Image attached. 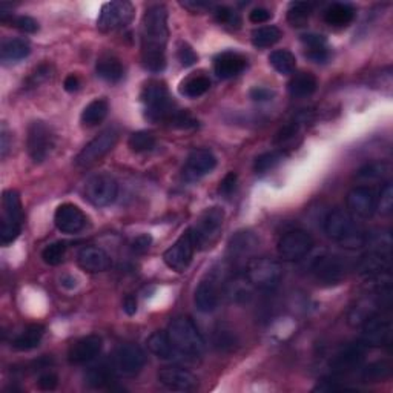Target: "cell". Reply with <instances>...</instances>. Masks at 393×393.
<instances>
[{"instance_id":"9a60e30c","label":"cell","mask_w":393,"mask_h":393,"mask_svg":"<svg viewBox=\"0 0 393 393\" xmlns=\"http://www.w3.org/2000/svg\"><path fill=\"white\" fill-rule=\"evenodd\" d=\"M113 364L117 374L134 376L139 374L144 367V364H146V354H144L143 349L137 346V344H123V346L117 349Z\"/></svg>"},{"instance_id":"603a6c76","label":"cell","mask_w":393,"mask_h":393,"mask_svg":"<svg viewBox=\"0 0 393 393\" xmlns=\"http://www.w3.org/2000/svg\"><path fill=\"white\" fill-rule=\"evenodd\" d=\"M77 263L89 274L105 272L111 267L113 261L109 255L97 246H85L77 253Z\"/></svg>"},{"instance_id":"6f0895ef","label":"cell","mask_w":393,"mask_h":393,"mask_svg":"<svg viewBox=\"0 0 393 393\" xmlns=\"http://www.w3.org/2000/svg\"><path fill=\"white\" fill-rule=\"evenodd\" d=\"M306 57L310 59L315 64H324L329 59V51L326 46H318V48H307Z\"/></svg>"},{"instance_id":"ac0fdd59","label":"cell","mask_w":393,"mask_h":393,"mask_svg":"<svg viewBox=\"0 0 393 393\" xmlns=\"http://www.w3.org/2000/svg\"><path fill=\"white\" fill-rule=\"evenodd\" d=\"M217 166V157L209 149H195L186 158L183 168V177L189 182H195L198 178L208 175Z\"/></svg>"},{"instance_id":"94428289","label":"cell","mask_w":393,"mask_h":393,"mask_svg":"<svg viewBox=\"0 0 393 393\" xmlns=\"http://www.w3.org/2000/svg\"><path fill=\"white\" fill-rule=\"evenodd\" d=\"M301 42L306 45V48H318V46H326V39L320 34H305L301 37Z\"/></svg>"},{"instance_id":"d6a6232c","label":"cell","mask_w":393,"mask_h":393,"mask_svg":"<svg viewBox=\"0 0 393 393\" xmlns=\"http://www.w3.org/2000/svg\"><path fill=\"white\" fill-rule=\"evenodd\" d=\"M95 71H97V75L100 79L109 82V84H117V82H120L123 79V74H125L122 61L113 56L102 57L97 61Z\"/></svg>"},{"instance_id":"ffe728a7","label":"cell","mask_w":393,"mask_h":393,"mask_svg":"<svg viewBox=\"0 0 393 393\" xmlns=\"http://www.w3.org/2000/svg\"><path fill=\"white\" fill-rule=\"evenodd\" d=\"M158 383L172 392H192L198 387V379L182 367H164L158 372Z\"/></svg>"},{"instance_id":"7402d4cb","label":"cell","mask_w":393,"mask_h":393,"mask_svg":"<svg viewBox=\"0 0 393 393\" xmlns=\"http://www.w3.org/2000/svg\"><path fill=\"white\" fill-rule=\"evenodd\" d=\"M54 223L57 229L64 233H77L84 229L86 224V215L79 206L65 203L60 204L54 213Z\"/></svg>"},{"instance_id":"7a4b0ae2","label":"cell","mask_w":393,"mask_h":393,"mask_svg":"<svg viewBox=\"0 0 393 393\" xmlns=\"http://www.w3.org/2000/svg\"><path fill=\"white\" fill-rule=\"evenodd\" d=\"M166 335L172 346L183 358L197 360L204 354L206 344L203 336L192 320L186 318V316H178V318L172 320L168 326Z\"/></svg>"},{"instance_id":"52a82bcc","label":"cell","mask_w":393,"mask_h":393,"mask_svg":"<svg viewBox=\"0 0 393 393\" xmlns=\"http://www.w3.org/2000/svg\"><path fill=\"white\" fill-rule=\"evenodd\" d=\"M56 144V134L48 123L36 120L30 123L26 133V151L34 163H44Z\"/></svg>"},{"instance_id":"484cf974","label":"cell","mask_w":393,"mask_h":393,"mask_svg":"<svg viewBox=\"0 0 393 393\" xmlns=\"http://www.w3.org/2000/svg\"><path fill=\"white\" fill-rule=\"evenodd\" d=\"M365 346L363 343L352 344L346 349H343L340 354H336L332 361H330V369L338 374H344V372L354 370L364 360Z\"/></svg>"},{"instance_id":"277c9868","label":"cell","mask_w":393,"mask_h":393,"mask_svg":"<svg viewBox=\"0 0 393 393\" xmlns=\"http://www.w3.org/2000/svg\"><path fill=\"white\" fill-rule=\"evenodd\" d=\"M142 102L151 122H168L177 111L175 103L171 100L166 85L160 80H149L142 89Z\"/></svg>"},{"instance_id":"d590c367","label":"cell","mask_w":393,"mask_h":393,"mask_svg":"<svg viewBox=\"0 0 393 393\" xmlns=\"http://www.w3.org/2000/svg\"><path fill=\"white\" fill-rule=\"evenodd\" d=\"M212 343L213 347H215L218 352H222V354H231V352L236 350L240 344L237 334L227 326H220L213 330Z\"/></svg>"},{"instance_id":"f35d334b","label":"cell","mask_w":393,"mask_h":393,"mask_svg":"<svg viewBox=\"0 0 393 393\" xmlns=\"http://www.w3.org/2000/svg\"><path fill=\"white\" fill-rule=\"evenodd\" d=\"M281 39V31L277 26H261L252 31V44L257 48H269Z\"/></svg>"},{"instance_id":"44dd1931","label":"cell","mask_w":393,"mask_h":393,"mask_svg":"<svg viewBox=\"0 0 393 393\" xmlns=\"http://www.w3.org/2000/svg\"><path fill=\"white\" fill-rule=\"evenodd\" d=\"M103 347V340L99 335H88L75 341L68 350V361L74 365H82L97 358Z\"/></svg>"},{"instance_id":"4316f807","label":"cell","mask_w":393,"mask_h":393,"mask_svg":"<svg viewBox=\"0 0 393 393\" xmlns=\"http://www.w3.org/2000/svg\"><path fill=\"white\" fill-rule=\"evenodd\" d=\"M195 306L202 314H211L218 307L220 289L213 280H204L198 285L194 295Z\"/></svg>"},{"instance_id":"4dcf8cb0","label":"cell","mask_w":393,"mask_h":393,"mask_svg":"<svg viewBox=\"0 0 393 393\" xmlns=\"http://www.w3.org/2000/svg\"><path fill=\"white\" fill-rule=\"evenodd\" d=\"M30 52H31V45L28 40L8 39L2 44L0 57H2L5 64H17V61L28 57Z\"/></svg>"},{"instance_id":"5bb4252c","label":"cell","mask_w":393,"mask_h":393,"mask_svg":"<svg viewBox=\"0 0 393 393\" xmlns=\"http://www.w3.org/2000/svg\"><path fill=\"white\" fill-rule=\"evenodd\" d=\"M350 269L352 265L346 258L338 257V255H324V257H320L314 261L312 274L318 281L336 285L343 278H346Z\"/></svg>"},{"instance_id":"8fae6325","label":"cell","mask_w":393,"mask_h":393,"mask_svg":"<svg viewBox=\"0 0 393 393\" xmlns=\"http://www.w3.org/2000/svg\"><path fill=\"white\" fill-rule=\"evenodd\" d=\"M134 6L129 2H108L102 6L97 19V28L102 32H113L125 26L133 20Z\"/></svg>"},{"instance_id":"7c38bea8","label":"cell","mask_w":393,"mask_h":393,"mask_svg":"<svg viewBox=\"0 0 393 393\" xmlns=\"http://www.w3.org/2000/svg\"><path fill=\"white\" fill-rule=\"evenodd\" d=\"M314 238L309 232L294 229L286 232L278 241V255L286 261H298L312 251Z\"/></svg>"},{"instance_id":"6125c7cd","label":"cell","mask_w":393,"mask_h":393,"mask_svg":"<svg viewBox=\"0 0 393 393\" xmlns=\"http://www.w3.org/2000/svg\"><path fill=\"white\" fill-rule=\"evenodd\" d=\"M64 88L68 93H75L80 88V79L75 74H70L64 82Z\"/></svg>"},{"instance_id":"db71d44e","label":"cell","mask_w":393,"mask_h":393,"mask_svg":"<svg viewBox=\"0 0 393 393\" xmlns=\"http://www.w3.org/2000/svg\"><path fill=\"white\" fill-rule=\"evenodd\" d=\"M37 385L40 390H45V392L54 390L59 385V376L56 374H52V372H45V374L39 376Z\"/></svg>"},{"instance_id":"f1b7e54d","label":"cell","mask_w":393,"mask_h":393,"mask_svg":"<svg viewBox=\"0 0 393 393\" xmlns=\"http://www.w3.org/2000/svg\"><path fill=\"white\" fill-rule=\"evenodd\" d=\"M45 335V327L40 324H31V326L25 327L15 340H12L11 346L20 352H28L40 346L42 338Z\"/></svg>"},{"instance_id":"4fadbf2b","label":"cell","mask_w":393,"mask_h":393,"mask_svg":"<svg viewBox=\"0 0 393 393\" xmlns=\"http://www.w3.org/2000/svg\"><path fill=\"white\" fill-rule=\"evenodd\" d=\"M195 243L192 238L191 229L182 233V237L178 238L174 245L168 247L166 252L163 253V261L169 269L175 272H184L192 263L195 252Z\"/></svg>"},{"instance_id":"ab89813d","label":"cell","mask_w":393,"mask_h":393,"mask_svg":"<svg viewBox=\"0 0 393 393\" xmlns=\"http://www.w3.org/2000/svg\"><path fill=\"white\" fill-rule=\"evenodd\" d=\"M155 137L154 134L148 133V131H137L133 135L129 137L128 140V146L131 148V151L135 154H143V153H149L155 148Z\"/></svg>"},{"instance_id":"b9f144b4","label":"cell","mask_w":393,"mask_h":393,"mask_svg":"<svg viewBox=\"0 0 393 393\" xmlns=\"http://www.w3.org/2000/svg\"><path fill=\"white\" fill-rule=\"evenodd\" d=\"M314 5L309 2H294L289 6V12H287V19L289 22L292 23V26H303L312 12Z\"/></svg>"},{"instance_id":"e7e4bbea","label":"cell","mask_w":393,"mask_h":393,"mask_svg":"<svg viewBox=\"0 0 393 393\" xmlns=\"http://www.w3.org/2000/svg\"><path fill=\"white\" fill-rule=\"evenodd\" d=\"M123 310L128 315H134L137 312V300L134 295H126V298L123 300Z\"/></svg>"},{"instance_id":"5b68a950","label":"cell","mask_w":393,"mask_h":393,"mask_svg":"<svg viewBox=\"0 0 393 393\" xmlns=\"http://www.w3.org/2000/svg\"><path fill=\"white\" fill-rule=\"evenodd\" d=\"M246 280L249 285L261 289V291H272L277 287L282 277V267L278 261L266 257L251 258L245 266Z\"/></svg>"},{"instance_id":"2e32d148","label":"cell","mask_w":393,"mask_h":393,"mask_svg":"<svg viewBox=\"0 0 393 393\" xmlns=\"http://www.w3.org/2000/svg\"><path fill=\"white\" fill-rule=\"evenodd\" d=\"M392 340V323L385 318L381 312L370 316L363 324V338L361 343L365 347H381L387 346Z\"/></svg>"},{"instance_id":"f5cc1de1","label":"cell","mask_w":393,"mask_h":393,"mask_svg":"<svg viewBox=\"0 0 393 393\" xmlns=\"http://www.w3.org/2000/svg\"><path fill=\"white\" fill-rule=\"evenodd\" d=\"M237 182H238V175L236 174V172H227L223 180L220 182L218 192H220V194H222V195L229 197V195L232 194V192L236 191Z\"/></svg>"},{"instance_id":"7dc6e473","label":"cell","mask_w":393,"mask_h":393,"mask_svg":"<svg viewBox=\"0 0 393 393\" xmlns=\"http://www.w3.org/2000/svg\"><path fill=\"white\" fill-rule=\"evenodd\" d=\"M301 123H303L301 119H295L292 122H289L287 125L282 126L277 133V135H275L274 143L275 144H282V143H286L289 140H292L294 137L300 133Z\"/></svg>"},{"instance_id":"be15d7a7","label":"cell","mask_w":393,"mask_h":393,"mask_svg":"<svg viewBox=\"0 0 393 393\" xmlns=\"http://www.w3.org/2000/svg\"><path fill=\"white\" fill-rule=\"evenodd\" d=\"M11 148V144H10V134H8V131H6V128L3 126L2 128V135H0V153H2V157L5 158L6 154H8V151Z\"/></svg>"},{"instance_id":"e575fe53","label":"cell","mask_w":393,"mask_h":393,"mask_svg":"<svg viewBox=\"0 0 393 393\" xmlns=\"http://www.w3.org/2000/svg\"><path fill=\"white\" fill-rule=\"evenodd\" d=\"M211 80L208 75L204 74H195L182 82L180 85V94L188 99H197L202 97L203 94L209 91Z\"/></svg>"},{"instance_id":"681fc988","label":"cell","mask_w":393,"mask_h":393,"mask_svg":"<svg viewBox=\"0 0 393 393\" xmlns=\"http://www.w3.org/2000/svg\"><path fill=\"white\" fill-rule=\"evenodd\" d=\"M5 23H11V26H15V28L23 31V32H28V34L39 31L37 20H34L30 16H17V17L10 16V19L6 20Z\"/></svg>"},{"instance_id":"816d5d0a","label":"cell","mask_w":393,"mask_h":393,"mask_svg":"<svg viewBox=\"0 0 393 393\" xmlns=\"http://www.w3.org/2000/svg\"><path fill=\"white\" fill-rule=\"evenodd\" d=\"M177 57H178V61H180V65L184 68H189L192 65H195L197 60H198V56L195 54V51L192 50V46H189L188 44H184V42L178 45Z\"/></svg>"},{"instance_id":"91938a15","label":"cell","mask_w":393,"mask_h":393,"mask_svg":"<svg viewBox=\"0 0 393 393\" xmlns=\"http://www.w3.org/2000/svg\"><path fill=\"white\" fill-rule=\"evenodd\" d=\"M249 95H251V99L255 102H269L274 99L275 93L272 91V89L265 88V86H255L251 89Z\"/></svg>"},{"instance_id":"d4e9b609","label":"cell","mask_w":393,"mask_h":393,"mask_svg":"<svg viewBox=\"0 0 393 393\" xmlns=\"http://www.w3.org/2000/svg\"><path fill=\"white\" fill-rule=\"evenodd\" d=\"M355 271L363 277H375L378 274L390 271V255L384 251H372L356 261Z\"/></svg>"},{"instance_id":"c3c4849f","label":"cell","mask_w":393,"mask_h":393,"mask_svg":"<svg viewBox=\"0 0 393 393\" xmlns=\"http://www.w3.org/2000/svg\"><path fill=\"white\" fill-rule=\"evenodd\" d=\"M376 209L381 211V213L387 215L393 209V188L392 183L387 182L384 186L381 192H379V197L376 198Z\"/></svg>"},{"instance_id":"bcb514c9","label":"cell","mask_w":393,"mask_h":393,"mask_svg":"<svg viewBox=\"0 0 393 393\" xmlns=\"http://www.w3.org/2000/svg\"><path fill=\"white\" fill-rule=\"evenodd\" d=\"M213 16H215V20L218 23L231 26V28H238L241 23L238 12L229 8V6H217V8L213 10Z\"/></svg>"},{"instance_id":"1f68e13d","label":"cell","mask_w":393,"mask_h":393,"mask_svg":"<svg viewBox=\"0 0 393 393\" xmlns=\"http://www.w3.org/2000/svg\"><path fill=\"white\" fill-rule=\"evenodd\" d=\"M316 88H318V80L310 73L296 74L295 77L289 82V93H291L292 97L296 99L309 97V95H312L316 91Z\"/></svg>"},{"instance_id":"cb8c5ba5","label":"cell","mask_w":393,"mask_h":393,"mask_svg":"<svg viewBox=\"0 0 393 393\" xmlns=\"http://www.w3.org/2000/svg\"><path fill=\"white\" fill-rule=\"evenodd\" d=\"M247 60L245 56H241L238 52L233 51H226L218 54L213 60V71H215L218 79H233L240 75L246 70Z\"/></svg>"},{"instance_id":"30bf717a","label":"cell","mask_w":393,"mask_h":393,"mask_svg":"<svg viewBox=\"0 0 393 393\" xmlns=\"http://www.w3.org/2000/svg\"><path fill=\"white\" fill-rule=\"evenodd\" d=\"M86 200L97 208L113 204L119 195V184L115 178L108 174H99L89 178L85 186Z\"/></svg>"},{"instance_id":"9c48e42d","label":"cell","mask_w":393,"mask_h":393,"mask_svg":"<svg viewBox=\"0 0 393 393\" xmlns=\"http://www.w3.org/2000/svg\"><path fill=\"white\" fill-rule=\"evenodd\" d=\"M117 140H119V133L114 128H108L89 142L86 146L80 151L79 155L75 157V164L80 168H88L99 162L100 158L105 157L108 153L114 149Z\"/></svg>"},{"instance_id":"ba28073f","label":"cell","mask_w":393,"mask_h":393,"mask_svg":"<svg viewBox=\"0 0 393 393\" xmlns=\"http://www.w3.org/2000/svg\"><path fill=\"white\" fill-rule=\"evenodd\" d=\"M224 222V211L222 208H209L198 217L195 226L191 229L197 249H206L218 238Z\"/></svg>"},{"instance_id":"680465c9","label":"cell","mask_w":393,"mask_h":393,"mask_svg":"<svg viewBox=\"0 0 393 393\" xmlns=\"http://www.w3.org/2000/svg\"><path fill=\"white\" fill-rule=\"evenodd\" d=\"M272 19V12L269 11L267 8H263V6H258V8H253L249 12V20L252 23H266L269 20Z\"/></svg>"},{"instance_id":"6da1fadb","label":"cell","mask_w":393,"mask_h":393,"mask_svg":"<svg viewBox=\"0 0 393 393\" xmlns=\"http://www.w3.org/2000/svg\"><path fill=\"white\" fill-rule=\"evenodd\" d=\"M168 36V11L163 5H153L144 12L142 23V60L146 70H164Z\"/></svg>"},{"instance_id":"83f0119b","label":"cell","mask_w":393,"mask_h":393,"mask_svg":"<svg viewBox=\"0 0 393 393\" xmlns=\"http://www.w3.org/2000/svg\"><path fill=\"white\" fill-rule=\"evenodd\" d=\"M146 344H148V349L151 350V354L162 358V360L177 361V360H180V358H183L180 354H178L177 349L172 346L168 335L163 332H154L148 338Z\"/></svg>"},{"instance_id":"9f6ffc18","label":"cell","mask_w":393,"mask_h":393,"mask_svg":"<svg viewBox=\"0 0 393 393\" xmlns=\"http://www.w3.org/2000/svg\"><path fill=\"white\" fill-rule=\"evenodd\" d=\"M151 245H153V237H151L149 233H142V236L133 240L131 247H133V251L137 253H144L149 249Z\"/></svg>"},{"instance_id":"e0dca14e","label":"cell","mask_w":393,"mask_h":393,"mask_svg":"<svg viewBox=\"0 0 393 393\" xmlns=\"http://www.w3.org/2000/svg\"><path fill=\"white\" fill-rule=\"evenodd\" d=\"M260 240L251 231H240L236 236H232L227 245V257L232 265H247L251 260V255L258 247Z\"/></svg>"},{"instance_id":"8d00e7d4","label":"cell","mask_w":393,"mask_h":393,"mask_svg":"<svg viewBox=\"0 0 393 393\" xmlns=\"http://www.w3.org/2000/svg\"><path fill=\"white\" fill-rule=\"evenodd\" d=\"M115 375V369H114V364L109 365V364H99L95 365V367L89 369L88 374H86V383L91 385V387H97L102 389L108 385L109 383L114 379Z\"/></svg>"},{"instance_id":"ee69618b","label":"cell","mask_w":393,"mask_h":393,"mask_svg":"<svg viewBox=\"0 0 393 393\" xmlns=\"http://www.w3.org/2000/svg\"><path fill=\"white\" fill-rule=\"evenodd\" d=\"M66 243L65 241H54L48 245L42 252V260L48 266H59L65 260Z\"/></svg>"},{"instance_id":"8992f818","label":"cell","mask_w":393,"mask_h":393,"mask_svg":"<svg viewBox=\"0 0 393 393\" xmlns=\"http://www.w3.org/2000/svg\"><path fill=\"white\" fill-rule=\"evenodd\" d=\"M2 227H0V241L2 245H10L22 231L23 211L22 202L16 191H5L2 198Z\"/></svg>"},{"instance_id":"60d3db41","label":"cell","mask_w":393,"mask_h":393,"mask_svg":"<svg viewBox=\"0 0 393 393\" xmlns=\"http://www.w3.org/2000/svg\"><path fill=\"white\" fill-rule=\"evenodd\" d=\"M390 374H392V365L387 361H376L363 369L361 378L364 383H379L383 381V379L389 378Z\"/></svg>"},{"instance_id":"836d02e7","label":"cell","mask_w":393,"mask_h":393,"mask_svg":"<svg viewBox=\"0 0 393 393\" xmlns=\"http://www.w3.org/2000/svg\"><path fill=\"white\" fill-rule=\"evenodd\" d=\"M108 111H109V105L105 99L93 100L89 105L85 106L84 111H82V115H80L82 125L88 126V128L97 126L99 123H102L106 119Z\"/></svg>"},{"instance_id":"f6af8a7d","label":"cell","mask_w":393,"mask_h":393,"mask_svg":"<svg viewBox=\"0 0 393 393\" xmlns=\"http://www.w3.org/2000/svg\"><path fill=\"white\" fill-rule=\"evenodd\" d=\"M387 172H389L387 164L381 163V162H374V163L365 164V166H363L361 169H358L356 177L364 182H374V180L383 178L385 174H387Z\"/></svg>"},{"instance_id":"d6986e66","label":"cell","mask_w":393,"mask_h":393,"mask_svg":"<svg viewBox=\"0 0 393 393\" xmlns=\"http://www.w3.org/2000/svg\"><path fill=\"white\" fill-rule=\"evenodd\" d=\"M346 204L352 215L358 218H370L378 211L374 191L365 186H356L352 189L347 194Z\"/></svg>"},{"instance_id":"f907efd6","label":"cell","mask_w":393,"mask_h":393,"mask_svg":"<svg viewBox=\"0 0 393 393\" xmlns=\"http://www.w3.org/2000/svg\"><path fill=\"white\" fill-rule=\"evenodd\" d=\"M171 126L180 128V129H189L197 126V120L192 117L189 113L182 111V109H177V111L171 115V119L168 120Z\"/></svg>"},{"instance_id":"3957f363","label":"cell","mask_w":393,"mask_h":393,"mask_svg":"<svg viewBox=\"0 0 393 393\" xmlns=\"http://www.w3.org/2000/svg\"><path fill=\"white\" fill-rule=\"evenodd\" d=\"M324 232L327 233L329 238L350 247V249L365 246V240H367L365 233L356 226L354 217L341 209L329 212V215L324 220Z\"/></svg>"},{"instance_id":"7bdbcfd3","label":"cell","mask_w":393,"mask_h":393,"mask_svg":"<svg viewBox=\"0 0 393 393\" xmlns=\"http://www.w3.org/2000/svg\"><path fill=\"white\" fill-rule=\"evenodd\" d=\"M286 157V154L282 151H269V153H265L257 157L255 160L253 169L258 174H265L269 169H274L277 164H280L282 162V158Z\"/></svg>"},{"instance_id":"003e7915","label":"cell","mask_w":393,"mask_h":393,"mask_svg":"<svg viewBox=\"0 0 393 393\" xmlns=\"http://www.w3.org/2000/svg\"><path fill=\"white\" fill-rule=\"evenodd\" d=\"M184 6L188 8H194V10H202V8H209L211 3H203V2H184Z\"/></svg>"},{"instance_id":"03108f58","label":"cell","mask_w":393,"mask_h":393,"mask_svg":"<svg viewBox=\"0 0 393 393\" xmlns=\"http://www.w3.org/2000/svg\"><path fill=\"white\" fill-rule=\"evenodd\" d=\"M60 285L66 289H74L77 286V280H75L73 275H64V277L60 278Z\"/></svg>"},{"instance_id":"74e56055","label":"cell","mask_w":393,"mask_h":393,"mask_svg":"<svg viewBox=\"0 0 393 393\" xmlns=\"http://www.w3.org/2000/svg\"><path fill=\"white\" fill-rule=\"evenodd\" d=\"M269 64L275 68V71L287 75V74H292L295 71L296 59L291 51L277 50V51L271 52V56H269Z\"/></svg>"},{"instance_id":"11a10c76","label":"cell","mask_w":393,"mask_h":393,"mask_svg":"<svg viewBox=\"0 0 393 393\" xmlns=\"http://www.w3.org/2000/svg\"><path fill=\"white\" fill-rule=\"evenodd\" d=\"M50 77H51V68H50V65L44 64V65L37 66V70L31 74L30 84H31V86H39L40 84H44V82Z\"/></svg>"},{"instance_id":"f546056e","label":"cell","mask_w":393,"mask_h":393,"mask_svg":"<svg viewBox=\"0 0 393 393\" xmlns=\"http://www.w3.org/2000/svg\"><path fill=\"white\" fill-rule=\"evenodd\" d=\"M355 19L354 6L349 3H332L324 11V22L334 28H344Z\"/></svg>"}]
</instances>
